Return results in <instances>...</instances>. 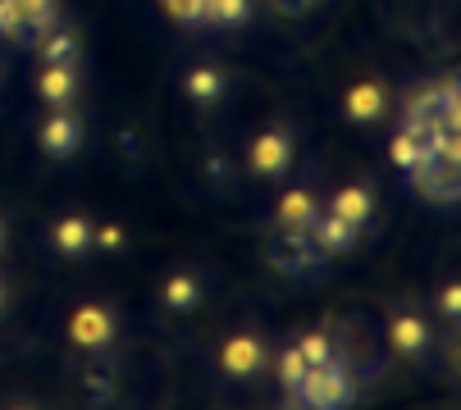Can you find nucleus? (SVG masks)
<instances>
[{"instance_id":"f257e3e1","label":"nucleus","mask_w":461,"mask_h":410,"mask_svg":"<svg viewBox=\"0 0 461 410\" xmlns=\"http://www.w3.org/2000/svg\"><path fill=\"white\" fill-rule=\"evenodd\" d=\"M293 406H306V410H334V406H348L352 401V374H348V361L329 356L320 365L306 370V379L288 392Z\"/></svg>"},{"instance_id":"f03ea898","label":"nucleus","mask_w":461,"mask_h":410,"mask_svg":"<svg viewBox=\"0 0 461 410\" xmlns=\"http://www.w3.org/2000/svg\"><path fill=\"white\" fill-rule=\"evenodd\" d=\"M266 260H270V269H279V273H306L311 264L324 260V251L315 246L311 228H284V233H275V237L266 242Z\"/></svg>"},{"instance_id":"7ed1b4c3","label":"nucleus","mask_w":461,"mask_h":410,"mask_svg":"<svg viewBox=\"0 0 461 410\" xmlns=\"http://www.w3.org/2000/svg\"><path fill=\"white\" fill-rule=\"evenodd\" d=\"M293 169V137L284 128H266L247 151V174L256 178H284Z\"/></svg>"},{"instance_id":"20e7f679","label":"nucleus","mask_w":461,"mask_h":410,"mask_svg":"<svg viewBox=\"0 0 461 410\" xmlns=\"http://www.w3.org/2000/svg\"><path fill=\"white\" fill-rule=\"evenodd\" d=\"M407 178H411V187H416L425 201H438V205L456 201V160H443V156L425 151L420 165L407 169Z\"/></svg>"},{"instance_id":"39448f33","label":"nucleus","mask_w":461,"mask_h":410,"mask_svg":"<svg viewBox=\"0 0 461 410\" xmlns=\"http://www.w3.org/2000/svg\"><path fill=\"white\" fill-rule=\"evenodd\" d=\"M114 315L105 310V306H78L74 310V319H69V337H74V347H83V352H105L110 342H114Z\"/></svg>"},{"instance_id":"423d86ee","label":"nucleus","mask_w":461,"mask_h":410,"mask_svg":"<svg viewBox=\"0 0 461 410\" xmlns=\"http://www.w3.org/2000/svg\"><path fill=\"white\" fill-rule=\"evenodd\" d=\"M78 147H83V119L69 114V110H55V114L41 123V151H46L50 160H69Z\"/></svg>"},{"instance_id":"0eeeda50","label":"nucleus","mask_w":461,"mask_h":410,"mask_svg":"<svg viewBox=\"0 0 461 410\" xmlns=\"http://www.w3.org/2000/svg\"><path fill=\"white\" fill-rule=\"evenodd\" d=\"M388 347L407 356V361H420L429 352V324L416 315V310H402V315H393L388 319Z\"/></svg>"},{"instance_id":"6e6552de","label":"nucleus","mask_w":461,"mask_h":410,"mask_svg":"<svg viewBox=\"0 0 461 410\" xmlns=\"http://www.w3.org/2000/svg\"><path fill=\"white\" fill-rule=\"evenodd\" d=\"M311 237H315V246H320L324 255H348V251H357V242H361V224H352V219H343V215L329 210L324 219L315 215Z\"/></svg>"},{"instance_id":"1a4fd4ad","label":"nucleus","mask_w":461,"mask_h":410,"mask_svg":"<svg viewBox=\"0 0 461 410\" xmlns=\"http://www.w3.org/2000/svg\"><path fill=\"white\" fill-rule=\"evenodd\" d=\"M220 365H224L229 379H251L260 365H266V347H260V337L238 333V337H229L220 347Z\"/></svg>"},{"instance_id":"9d476101","label":"nucleus","mask_w":461,"mask_h":410,"mask_svg":"<svg viewBox=\"0 0 461 410\" xmlns=\"http://www.w3.org/2000/svg\"><path fill=\"white\" fill-rule=\"evenodd\" d=\"M37 92H41V101H46L50 110H69V105L78 101V74H74L69 64H46Z\"/></svg>"},{"instance_id":"9b49d317","label":"nucleus","mask_w":461,"mask_h":410,"mask_svg":"<svg viewBox=\"0 0 461 410\" xmlns=\"http://www.w3.org/2000/svg\"><path fill=\"white\" fill-rule=\"evenodd\" d=\"M92 233H96L92 219L64 215V219H55V228H50V246H55L59 255H87V251H92Z\"/></svg>"},{"instance_id":"f8f14e48","label":"nucleus","mask_w":461,"mask_h":410,"mask_svg":"<svg viewBox=\"0 0 461 410\" xmlns=\"http://www.w3.org/2000/svg\"><path fill=\"white\" fill-rule=\"evenodd\" d=\"M202 297H206V283L196 279V273H169L165 288H160V301L174 315H192L196 306H202Z\"/></svg>"},{"instance_id":"ddd939ff","label":"nucleus","mask_w":461,"mask_h":410,"mask_svg":"<svg viewBox=\"0 0 461 410\" xmlns=\"http://www.w3.org/2000/svg\"><path fill=\"white\" fill-rule=\"evenodd\" d=\"M315 215H320V205H315V196H311L306 187L284 192V196H279V205H275V219H279L284 228H311V224H315Z\"/></svg>"},{"instance_id":"4468645a","label":"nucleus","mask_w":461,"mask_h":410,"mask_svg":"<svg viewBox=\"0 0 461 410\" xmlns=\"http://www.w3.org/2000/svg\"><path fill=\"white\" fill-rule=\"evenodd\" d=\"M384 105H388V92L379 83H357L348 92V101H343V110H348L352 123H375L384 114Z\"/></svg>"},{"instance_id":"2eb2a0df","label":"nucleus","mask_w":461,"mask_h":410,"mask_svg":"<svg viewBox=\"0 0 461 410\" xmlns=\"http://www.w3.org/2000/svg\"><path fill=\"white\" fill-rule=\"evenodd\" d=\"M183 92L192 96V105H220V96H224V74L215 64H196L192 74H187V83H183Z\"/></svg>"},{"instance_id":"dca6fc26","label":"nucleus","mask_w":461,"mask_h":410,"mask_svg":"<svg viewBox=\"0 0 461 410\" xmlns=\"http://www.w3.org/2000/svg\"><path fill=\"white\" fill-rule=\"evenodd\" d=\"M329 210L343 215V219H352V224H366V219L375 215V192H370V187H343V192H334Z\"/></svg>"},{"instance_id":"f3484780","label":"nucleus","mask_w":461,"mask_h":410,"mask_svg":"<svg viewBox=\"0 0 461 410\" xmlns=\"http://www.w3.org/2000/svg\"><path fill=\"white\" fill-rule=\"evenodd\" d=\"M19 5H23V32L28 37H46L50 28H59V5H55V0H19Z\"/></svg>"},{"instance_id":"a211bd4d","label":"nucleus","mask_w":461,"mask_h":410,"mask_svg":"<svg viewBox=\"0 0 461 410\" xmlns=\"http://www.w3.org/2000/svg\"><path fill=\"white\" fill-rule=\"evenodd\" d=\"M78 55H83V46H78V37L74 32H64V28H50L46 37H41V59L46 64H78Z\"/></svg>"},{"instance_id":"6ab92c4d","label":"nucleus","mask_w":461,"mask_h":410,"mask_svg":"<svg viewBox=\"0 0 461 410\" xmlns=\"http://www.w3.org/2000/svg\"><path fill=\"white\" fill-rule=\"evenodd\" d=\"M251 19V0H206V23L211 28H242Z\"/></svg>"},{"instance_id":"aec40b11","label":"nucleus","mask_w":461,"mask_h":410,"mask_svg":"<svg viewBox=\"0 0 461 410\" xmlns=\"http://www.w3.org/2000/svg\"><path fill=\"white\" fill-rule=\"evenodd\" d=\"M425 151H429V142H425V137H416V132H407V128L388 142V156H393V165H398V169L420 165V156H425Z\"/></svg>"},{"instance_id":"412c9836","label":"nucleus","mask_w":461,"mask_h":410,"mask_svg":"<svg viewBox=\"0 0 461 410\" xmlns=\"http://www.w3.org/2000/svg\"><path fill=\"white\" fill-rule=\"evenodd\" d=\"M178 28H206V0H160Z\"/></svg>"},{"instance_id":"4be33fe9","label":"nucleus","mask_w":461,"mask_h":410,"mask_svg":"<svg viewBox=\"0 0 461 410\" xmlns=\"http://www.w3.org/2000/svg\"><path fill=\"white\" fill-rule=\"evenodd\" d=\"M306 370H311V361H306V356H302L297 347H288V352L279 356V383H284L288 392H293V388H297V383L306 379Z\"/></svg>"},{"instance_id":"5701e85b","label":"nucleus","mask_w":461,"mask_h":410,"mask_svg":"<svg viewBox=\"0 0 461 410\" xmlns=\"http://www.w3.org/2000/svg\"><path fill=\"white\" fill-rule=\"evenodd\" d=\"M0 37L28 41V32H23V5H19V0H0Z\"/></svg>"},{"instance_id":"b1692460","label":"nucleus","mask_w":461,"mask_h":410,"mask_svg":"<svg viewBox=\"0 0 461 410\" xmlns=\"http://www.w3.org/2000/svg\"><path fill=\"white\" fill-rule=\"evenodd\" d=\"M297 352H302L311 365H320V361H329V356H334V342H329L324 333H306V337L297 342Z\"/></svg>"},{"instance_id":"393cba45","label":"nucleus","mask_w":461,"mask_h":410,"mask_svg":"<svg viewBox=\"0 0 461 410\" xmlns=\"http://www.w3.org/2000/svg\"><path fill=\"white\" fill-rule=\"evenodd\" d=\"M92 246H101V251H119V246H123V228H119V224H101V228L92 233Z\"/></svg>"},{"instance_id":"a878e982","label":"nucleus","mask_w":461,"mask_h":410,"mask_svg":"<svg viewBox=\"0 0 461 410\" xmlns=\"http://www.w3.org/2000/svg\"><path fill=\"white\" fill-rule=\"evenodd\" d=\"M438 310H443L447 319H456V315H461V292H456V283H447V288H443V297H438Z\"/></svg>"},{"instance_id":"bb28decb","label":"nucleus","mask_w":461,"mask_h":410,"mask_svg":"<svg viewBox=\"0 0 461 410\" xmlns=\"http://www.w3.org/2000/svg\"><path fill=\"white\" fill-rule=\"evenodd\" d=\"M270 5L279 10V14H288V19H297V14H306L315 0H270Z\"/></svg>"},{"instance_id":"cd10ccee","label":"nucleus","mask_w":461,"mask_h":410,"mask_svg":"<svg viewBox=\"0 0 461 410\" xmlns=\"http://www.w3.org/2000/svg\"><path fill=\"white\" fill-rule=\"evenodd\" d=\"M5 301H10V297H5V283H0V315H5Z\"/></svg>"},{"instance_id":"c85d7f7f","label":"nucleus","mask_w":461,"mask_h":410,"mask_svg":"<svg viewBox=\"0 0 461 410\" xmlns=\"http://www.w3.org/2000/svg\"><path fill=\"white\" fill-rule=\"evenodd\" d=\"M5 242H10V237H5V224H0V251H5Z\"/></svg>"}]
</instances>
